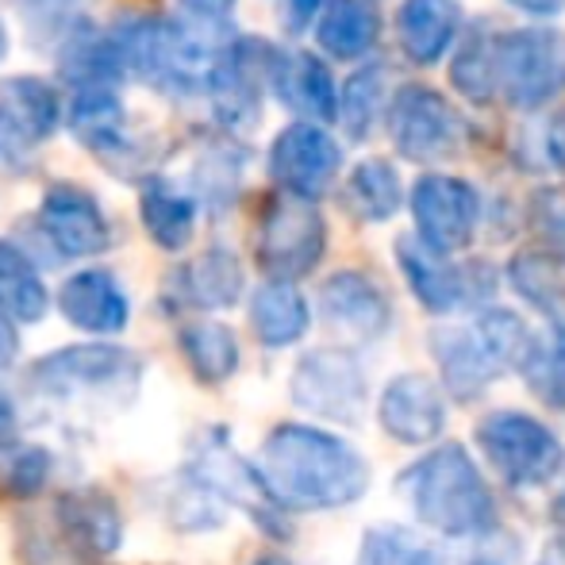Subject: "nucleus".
<instances>
[{"mask_svg":"<svg viewBox=\"0 0 565 565\" xmlns=\"http://www.w3.org/2000/svg\"><path fill=\"white\" fill-rule=\"evenodd\" d=\"M258 466L289 512H339L370 492L365 454L320 424H277Z\"/></svg>","mask_w":565,"mask_h":565,"instance_id":"nucleus-1","label":"nucleus"},{"mask_svg":"<svg viewBox=\"0 0 565 565\" xmlns=\"http://www.w3.org/2000/svg\"><path fill=\"white\" fill-rule=\"evenodd\" d=\"M396 492L424 531L454 543L489 539L500 527L497 492L461 443H435L396 477Z\"/></svg>","mask_w":565,"mask_h":565,"instance_id":"nucleus-2","label":"nucleus"},{"mask_svg":"<svg viewBox=\"0 0 565 565\" xmlns=\"http://www.w3.org/2000/svg\"><path fill=\"white\" fill-rule=\"evenodd\" d=\"M220 20H178V15H127L113 28L127 77L166 93V97H193L209 85L227 39L212 35Z\"/></svg>","mask_w":565,"mask_h":565,"instance_id":"nucleus-3","label":"nucleus"},{"mask_svg":"<svg viewBox=\"0 0 565 565\" xmlns=\"http://www.w3.org/2000/svg\"><path fill=\"white\" fill-rule=\"evenodd\" d=\"M147 362L116 342H77L31 362L28 385L46 404L85 412H119L139 396Z\"/></svg>","mask_w":565,"mask_h":565,"instance_id":"nucleus-4","label":"nucleus"},{"mask_svg":"<svg viewBox=\"0 0 565 565\" xmlns=\"http://www.w3.org/2000/svg\"><path fill=\"white\" fill-rule=\"evenodd\" d=\"M477 454L504 489L539 492L565 469V443L546 419L520 408H500L477 424Z\"/></svg>","mask_w":565,"mask_h":565,"instance_id":"nucleus-5","label":"nucleus"},{"mask_svg":"<svg viewBox=\"0 0 565 565\" xmlns=\"http://www.w3.org/2000/svg\"><path fill=\"white\" fill-rule=\"evenodd\" d=\"M185 469H193V473L201 477L227 508L246 512V520H250L266 539L285 543V539L292 535L289 508L277 500L274 489H269L262 466H254L250 458H243V454L231 447V435L224 427H209V431L201 435V443L193 447V458H189Z\"/></svg>","mask_w":565,"mask_h":565,"instance_id":"nucleus-6","label":"nucleus"},{"mask_svg":"<svg viewBox=\"0 0 565 565\" xmlns=\"http://www.w3.org/2000/svg\"><path fill=\"white\" fill-rule=\"evenodd\" d=\"M328 254V224H323L316 201L277 189L266 201L254 231V258L262 274L281 277V281H300L316 274V266Z\"/></svg>","mask_w":565,"mask_h":565,"instance_id":"nucleus-7","label":"nucleus"},{"mask_svg":"<svg viewBox=\"0 0 565 565\" xmlns=\"http://www.w3.org/2000/svg\"><path fill=\"white\" fill-rule=\"evenodd\" d=\"M497 93L520 113H539L565 93V31L520 28L497 35Z\"/></svg>","mask_w":565,"mask_h":565,"instance_id":"nucleus-8","label":"nucleus"},{"mask_svg":"<svg viewBox=\"0 0 565 565\" xmlns=\"http://www.w3.org/2000/svg\"><path fill=\"white\" fill-rule=\"evenodd\" d=\"M289 396L305 416L339 427H358L370 408V377H365V365L354 358V350L316 347L292 365Z\"/></svg>","mask_w":565,"mask_h":565,"instance_id":"nucleus-9","label":"nucleus"},{"mask_svg":"<svg viewBox=\"0 0 565 565\" xmlns=\"http://www.w3.org/2000/svg\"><path fill=\"white\" fill-rule=\"evenodd\" d=\"M396 266L408 281L412 297L431 316H450L458 308L484 305L497 289V274L484 262H454V254L435 250L419 235L396 238Z\"/></svg>","mask_w":565,"mask_h":565,"instance_id":"nucleus-10","label":"nucleus"},{"mask_svg":"<svg viewBox=\"0 0 565 565\" xmlns=\"http://www.w3.org/2000/svg\"><path fill=\"white\" fill-rule=\"evenodd\" d=\"M388 139L401 158L416 166H435L458 158L466 142V124L439 89L408 85L388 105Z\"/></svg>","mask_w":565,"mask_h":565,"instance_id":"nucleus-11","label":"nucleus"},{"mask_svg":"<svg viewBox=\"0 0 565 565\" xmlns=\"http://www.w3.org/2000/svg\"><path fill=\"white\" fill-rule=\"evenodd\" d=\"M274 46L262 39H227L216 66L209 74V105L212 116L227 131H250L262 119V100H266L269 77H274Z\"/></svg>","mask_w":565,"mask_h":565,"instance_id":"nucleus-12","label":"nucleus"},{"mask_svg":"<svg viewBox=\"0 0 565 565\" xmlns=\"http://www.w3.org/2000/svg\"><path fill=\"white\" fill-rule=\"evenodd\" d=\"M408 204L412 220H416V235L447 254L469 250L484 220L481 193L469 181L450 178V173H424L412 185Z\"/></svg>","mask_w":565,"mask_h":565,"instance_id":"nucleus-13","label":"nucleus"},{"mask_svg":"<svg viewBox=\"0 0 565 565\" xmlns=\"http://www.w3.org/2000/svg\"><path fill=\"white\" fill-rule=\"evenodd\" d=\"M62 124V100L43 77H8L0 82V170H28L39 142Z\"/></svg>","mask_w":565,"mask_h":565,"instance_id":"nucleus-14","label":"nucleus"},{"mask_svg":"<svg viewBox=\"0 0 565 565\" xmlns=\"http://www.w3.org/2000/svg\"><path fill=\"white\" fill-rule=\"evenodd\" d=\"M35 224L46 246L58 250V258H97L113 246V227H108L100 201L70 181L46 189Z\"/></svg>","mask_w":565,"mask_h":565,"instance_id":"nucleus-15","label":"nucleus"},{"mask_svg":"<svg viewBox=\"0 0 565 565\" xmlns=\"http://www.w3.org/2000/svg\"><path fill=\"white\" fill-rule=\"evenodd\" d=\"M377 424L401 447H435L447 431V388L427 373H396L377 396Z\"/></svg>","mask_w":565,"mask_h":565,"instance_id":"nucleus-16","label":"nucleus"},{"mask_svg":"<svg viewBox=\"0 0 565 565\" xmlns=\"http://www.w3.org/2000/svg\"><path fill=\"white\" fill-rule=\"evenodd\" d=\"M320 316L339 339L377 342L393 331V297L365 269H339L320 285Z\"/></svg>","mask_w":565,"mask_h":565,"instance_id":"nucleus-17","label":"nucleus"},{"mask_svg":"<svg viewBox=\"0 0 565 565\" xmlns=\"http://www.w3.org/2000/svg\"><path fill=\"white\" fill-rule=\"evenodd\" d=\"M342 170V150L339 142L323 131V124H292L269 147V178L285 193L320 201L331 185H335Z\"/></svg>","mask_w":565,"mask_h":565,"instance_id":"nucleus-18","label":"nucleus"},{"mask_svg":"<svg viewBox=\"0 0 565 565\" xmlns=\"http://www.w3.org/2000/svg\"><path fill=\"white\" fill-rule=\"evenodd\" d=\"M431 358L439 365V381L458 404L481 401L500 377L504 365L497 362V354L489 350V342L481 339L477 323H447V328L431 331Z\"/></svg>","mask_w":565,"mask_h":565,"instance_id":"nucleus-19","label":"nucleus"},{"mask_svg":"<svg viewBox=\"0 0 565 565\" xmlns=\"http://www.w3.org/2000/svg\"><path fill=\"white\" fill-rule=\"evenodd\" d=\"M54 527L62 539L93 558H113L124 546V512L113 492L97 484H77V489L58 492L54 500Z\"/></svg>","mask_w":565,"mask_h":565,"instance_id":"nucleus-20","label":"nucleus"},{"mask_svg":"<svg viewBox=\"0 0 565 565\" xmlns=\"http://www.w3.org/2000/svg\"><path fill=\"white\" fill-rule=\"evenodd\" d=\"M246 289L243 262L227 246H209L196 258L181 262L166 281V297L178 308H196V312H224L235 308Z\"/></svg>","mask_w":565,"mask_h":565,"instance_id":"nucleus-21","label":"nucleus"},{"mask_svg":"<svg viewBox=\"0 0 565 565\" xmlns=\"http://www.w3.org/2000/svg\"><path fill=\"white\" fill-rule=\"evenodd\" d=\"M54 300H58V312L70 328L97 339L119 335L131 320V300H127L119 277L108 269H77L62 281Z\"/></svg>","mask_w":565,"mask_h":565,"instance_id":"nucleus-22","label":"nucleus"},{"mask_svg":"<svg viewBox=\"0 0 565 565\" xmlns=\"http://www.w3.org/2000/svg\"><path fill=\"white\" fill-rule=\"evenodd\" d=\"M466 28V12L458 0H404L396 8V35L401 51L416 66H435L454 51Z\"/></svg>","mask_w":565,"mask_h":565,"instance_id":"nucleus-23","label":"nucleus"},{"mask_svg":"<svg viewBox=\"0 0 565 565\" xmlns=\"http://www.w3.org/2000/svg\"><path fill=\"white\" fill-rule=\"evenodd\" d=\"M269 89L277 93L281 105H289L292 113H300L312 124H335L339 119V89L331 70L323 66L316 54L297 51V54H274V77Z\"/></svg>","mask_w":565,"mask_h":565,"instance_id":"nucleus-24","label":"nucleus"},{"mask_svg":"<svg viewBox=\"0 0 565 565\" xmlns=\"http://www.w3.org/2000/svg\"><path fill=\"white\" fill-rule=\"evenodd\" d=\"M70 131L82 147L100 154V162L113 166L119 158L131 154V139H127V113L119 100L116 85H85L74 93L70 105Z\"/></svg>","mask_w":565,"mask_h":565,"instance_id":"nucleus-25","label":"nucleus"},{"mask_svg":"<svg viewBox=\"0 0 565 565\" xmlns=\"http://www.w3.org/2000/svg\"><path fill=\"white\" fill-rule=\"evenodd\" d=\"M250 331L266 350L297 347L312 331V305L297 289V281L266 277L250 292Z\"/></svg>","mask_w":565,"mask_h":565,"instance_id":"nucleus-26","label":"nucleus"},{"mask_svg":"<svg viewBox=\"0 0 565 565\" xmlns=\"http://www.w3.org/2000/svg\"><path fill=\"white\" fill-rule=\"evenodd\" d=\"M139 220L150 243L166 254H178L193 243L196 231V196L173 185L170 178H147L139 189Z\"/></svg>","mask_w":565,"mask_h":565,"instance_id":"nucleus-27","label":"nucleus"},{"mask_svg":"<svg viewBox=\"0 0 565 565\" xmlns=\"http://www.w3.org/2000/svg\"><path fill=\"white\" fill-rule=\"evenodd\" d=\"M178 350H181V358H185L189 373H193L204 388L227 385V381L238 373V365H243V347H238V335L220 320L181 323Z\"/></svg>","mask_w":565,"mask_h":565,"instance_id":"nucleus-28","label":"nucleus"},{"mask_svg":"<svg viewBox=\"0 0 565 565\" xmlns=\"http://www.w3.org/2000/svg\"><path fill=\"white\" fill-rule=\"evenodd\" d=\"M381 12L370 0H328L316 20V43L339 62H358L377 46Z\"/></svg>","mask_w":565,"mask_h":565,"instance_id":"nucleus-29","label":"nucleus"},{"mask_svg":"<svg viewBox=\"0 0 565 565\" xmlns=\"http://www.w3.org/2000/svg\"><path fill=\"white\" fill-rule=\"evenodd\" d=\"M342 209L358 224H385L404 209V181L388 158H362L347 173L342 185Z\"/></svg>","mask_w":565,"mask_h":565,"instance_id":"nucleus-30","label":"nucleus"},{"mask_svg":"<svg viewBox=\"0 0 565 565\" xmlns=\"http://www.w3.org/2000/svg\"><path fill=\"white\" fill-rule=\"evenodd\" d=\"M46 308H51V292L31 254L0 238V316H8L12 323H39Z\"/></svg>","mask_w":565,"mask_h":565,"instance_id":"nucleus-31","label":"nucleus"},{"mask_svg":"<svg viewBox=\"0 0 565 565\" xmlns=\"http://www.w3.org/2000/svg\"><path fill=\"white\" fill-rule=\"evenodd\" d=\"M508 281L535 312L565 323V262L546 250H520L508 262Z\"/></svg>","mask_w":565,"mask_h":565,"instance_id":"nucleus-32","label":"nucleus"},{"mask_svg":"<svg viewBox=\"0 0 565 565\" xmlns=\"http://www.w3.org/2000/svg\"><path fill=\"white\" fill-rule=\"evenodd\" d=\"M497 35L489 23H473L469 31H461V46L454 54L450 82L473 105H489L497 93Z\"/></svg>","mask_w":565,"mask_h":565,"instance_id":"nucleus-33","label":"nucleus"},{"mask_svg":"<svg viewBox=\"0 0 565 565\" xmlns=\"http://www.w3.org/2000/svg\"><path fill=\"white\" fill-rule=\"evenodd\" d=\"M388 97V70L385 62H365L362 70L347 77V85L339 89V119L347 127V135L354 142L370 139L373 124H377L381 108Z\"/></svg>","mask_w":565,"mask_h":565,"instance_id":"nucleus-34","label":"nucleus"},{"mask_svg":"<svg viewBox=\"0 0 565 565\" xmlns=\"http://www.w3.org/2000/svg\"><path fill=\"white\" fill-rule=\"evenodd\" d=\"M354 565H447L439 546L427 543L419 531L404 523H373L358 543Z\"/></svg>","mask_w":565,"mask_h":565,"instance_id":"nucleus-35","label":"nucleus"},{"mask_svg":"<svg viewBox=\"0 0 565 565\" xmlns=\"http://www.w3.org/2000/svg\"><path fill=\"white\" fill-rule=\"evenodd\" d=\"M473 323H477V331H481V339L489 342V350L497 354V362L504 365L508 373H520L523 365H527L539 331H531L527 320H523L520 312H512V308H500V305H489V308H481V312H477Z\"/></svg>","mask_w":565,"mask_h":565,"instance_id":"nucleus-36","label":"nucleus"},{"mask_svg":"<svg viewBox=\"0 0 565 565\" xmlns=\"http://www.w3.org/2000/svg\"><path fill=\"white\" fill-rule=\"evenodd\" d=\"M51 477L54 458L46 447L23 439L0 447V492H8L12 500H35L51 484Z\"/></svg>","mask_w":565,"mask_h":565,"instance_id":"nucleus-37","label":"nucleus"},{"mask_svg":"<svg viewBox=\"0 0 565 565\" xmlns=\"http://www.w3.org/2000/svg\"><path fill=\"white\" fill-rule=\"evenodd\" d=\"M520 373L539 401L551 408H565V323H551L546 331H539L535 350Z\"/></svg>","mask_w":565,"mask_h":565,"instance_id":"nucleus-38","label":"nucleus"},{"mask_svg":"<svg viewBox=\"0 0 565 565\" xmlns=\"http://www.w3.org/2000/svg\"><path fill=\"white\" fill-rule=\"evenodd\" d=\"M224 500L193 473V469H181V477L173 481L170 500H166V512L178 531H216L224 527Z\"/></svg>","mask_w":565,"mask_h":565,"instance_id":"nucleus-39","label":"nucleus"},{"mask_svg":"<svg viewBox=\"0 0 565 565\" xmlns=\"http://www.w3.org/2000/svg\"><path fill=\"white\" fill-rule=\"evenodd\" d=\"M35 35L66 39L97 0H12Z\"/></svg>","mask_w":565,"mask_h":565,"instance_id":"nucleus-40","label":"nucleus"},{"mask_svg":"<svg viewBox=\"0 0 565 565\" xmlns=\"http://www.w3.org/2000/svg\"><path fill=\"white\" fill-rule=\"evenodd\" d=\"M20 562L23 565H97L100 558L77 551L70 539L58 535V527H54V531L28 527L20 535Z\"/></svg>","mask_w":565,"mask_h":565,"instance_id":"nucleus-41","label":"nucleus"},{"mask_svg":"<svg viewBox=\"0 0 565 565\" xmlns=\"http://www.w3.org/2000/svg\"><path fill=\"white\" fill-rule=\"evenodd\" d=\"M238 173H243V154H235V150H212L196 166V185H201V193L212 204H227L238 189Z\"/></svg>","mask_w":565,"mask_h":565,"instance_id":"nucleus-42","label":"nucleus"},{"mask_svg":"<svg viewBox=\"0 0 565 565\" xmlns=\"http://www.w3.org/2000/svg\"><path fill=\"white\" fill-rule=\"evenodd\" d=\"M531 224L543 235L565 238V185H551L531 201Z\"/></svg>","mask_w":565,"mask_h":565,"instance_id":"nucleus-43","label":"nucleus"},{"mask_svg":"<svg viewBox=\"0 0 565 565\" xmlns=\"http://www.w3.org/2000/svg\"><path fill=\"white\" fill-rule=\"evenodd\" d=\"M539 150H543V158H546L551 170L565 173V113H558L551 124H546L543 139H539Z\"/></svg>","mask_w":565,"mask_h":565,"instance_id":"nucleus-44","label":"nucleus"},{"mask_svg":"<svg viewBox=\"0 0 565 565\" xmlns=\"http://www.w3.org/2000/svg\"><path fill=\"white\" fill-rule=\"evenodd\" d=\"M323 4H328V0H285V12H281L285 15V28H289L292 35H300L308 23L320 20Z\"/></svg>","mask_w":565,"mask_h":565,"instance_id":"nucleus-45","label":"nucleus"},{"mask_svg":"<svg viewBox=\"0 0 565 565\" xmlns=\"http://www.w3.org/2000/svg\"><path fill=\"white\" fill-rule=\"evenodd\" d=\"M15 358H20V331L8 316H0V377L12 370Z\"/></svg>","mask_w":565,"mask_h":565,"instance_id":"nucleus-46","label":"nucleus"},{"mask_svg":"<svg viewBox=\"0 0 565 565\" xmlns=\"http://www.w3.org/2000/svg\"><path fill=\"white\" fill-rule=\"evenodd\" d=\"M504 4L531 15V20H554V15L565 12V0H504Z\"/></svg>","mask_w":565,"mask_h":565,"instance_id":"nucleus-47","label":"nucleus"},{"mask_svg":"<svg viewBox=\"0 0 565 565\" xmlns=\"http://www.w3.org/2000/svg\"><path fill=\"white\" fill-rule=\"evenodd\" d=\"M189 15H201V20H220L224 23L235 12V0H181Z\"/></svg>","mask_w":565,"mask_h":565,"instance_id":"nucleus-48","label":"nucleus"},{"mask_svg":"<svg viewBox=\"0 0 565 565\" xmlns=\"http://www.w3.org/2000/svg\"><path fill=\"white\" fill-rule=\"evenodd\" d=\"M20 439V412H15V401L0 388V447Z\"/></svg>","mask_w":565,"mask_h":565,"instance_id":"nucleus-49","label":"nucleus"},{"mask_svg":"<svg viewBox=\"0 0 565 565\" xmlns=\"http://www.w3.org/2000/svg\"><path fill=\"white\" fill-rule=\"evenodd\" d=\"M551 539H554V551H558L565 562V484L551 500Z\"/></svg>","mask_w":565,"mask_h":565,"instance_id":"nucleus-50","label":"nucleus"},{"mask_svg":"<svg viewBox=\"0 0 565 565\" xmlns=\"http://www.w3.org/2000/svg\"><path fill=\"white\" fill-rule=\"evenodd\" d=\"M254 565H297V562L285 558V554H277V551H266V554H258V558H254Z\"/></svg>","mask_w":565,"mask_h":565,"instance_id":"nucleus-51","label":"nucleus"},{"mask_svg":"<svg viewBox=\"0 0 565 565\" xmlns=\"http://www.w3.org/2000/svg\"><path fill=\"white\" fill-rule=\"evenodd\" d=\"M8 58V23H4V15H0V62Z\"/></svg>","mask_w":565,"mask_h":565,"instance_id":"nucleus-52","label":"nucleus"}]
</instances>
